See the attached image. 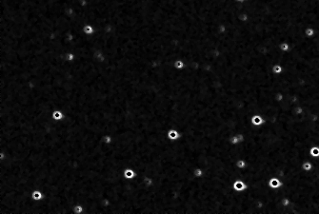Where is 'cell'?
<instances>
[{"label":"cell","instance_id":"cell-16","mask_svg":"<svg viewBox=\"0 0 319 214\" xmlns=\"http://www.w3.org/2000/svg\"><path fill=\"white\" fill-rule=\"evenodd\" d=\"M273 71L275 72V73H280V72L282 71V68L281 66H279V65H276V66H273Z\"/></svg>","mask_w":319,"mask_h":214},{"label":"cell","instance_id":"cell-10","mask_svg":"<svg viewBox=\"0 0 319 214\" xmlns=\"http://www.w3.org/2000/svg\"><path fill=\"white\" fill-rule=\"evenodd\" d=\"M204 175V169L200 166H197L194 169V176L196 177V178H201Z\"/></svg>","mask_w":319,"mask_h":214},{"label":"cell","instance_id":"cell-13","mask_svg":"<svg viewBox=\"0 0 319 214\" xmlns=\"http://www.w3.org/2000/svg\"><path fill=\"white\" fill-rule=\"evenodd\" d=\"M74 213L75 214H82L84 213V206L80 204H77L74 206Z\"/></svg>","mask_w":319,"mask_h":214},{"label":"cell","instance_id":"cell-7","mask_svg":"<svg viewBox=\"0 0 319 214\" xmlns=\"http://www.w3.org/2000/svg\"><path fill=\"white\" fill-rule=\"evenodd\" d=\"M64 117L65 114L61 110H54L52 113V118L55 121H62Z\"/></svg>","mask_w":319,"mask_h":214},{"label":"cell","instance_id":"cell-9","mask_svg":"<svg viewBox=\"0 0 319 214\" xmlns=\"http://www.w3.org/2000/svg\"><path fill=\"white\" fill-rule=\"evenodd\" d=\"M95 30L93 29V27L90 24H86L84 27H83V32L87 35H92L95 34Z\"/></svg>","mask_w":319,"mask_h":214},{"label":"cell","instance_id":"cell-5","mask_svg":"<svg viewBox=\"0 0 319 214\" xmlns=\"http://www.w3.org/2000/svg\"><path fill=\"white\" fill-rule=\"evenodd\" d=\"M123 176H124V178L126 180L132 181V180H133L136 177V173H135V171L133 169L127 168V169H124V171H123Z\"/></svg>","mask_w":319,"mask_h":214},{"label":"cell","instance_id":"cell-4","mask_svg":"<svg viewBox=\"0 0 319 214\" xmlns=\"http://www.w3.org/2000/svg\"><path fill=\"white\" fill-rule=\"evenodd\" d=\"M251 122H252V126H254V127H261V126H263L264 124H265V121H264L263 116L260 115V114H254L253 115L252 117V119H251Z\"/></svg>","mask_w":319,"mask_h":214},{"label":"cell","instance_id":"cell-1","mask_svg":"<svg viewBox=\"0 0 319 214\" xmlns=\"http://www.w3.org/2000/svg\"><path fill=\"white\" fill-rule=\"evenodd\" d=\"M233 190L237 191V192L245 191L248 188V185L242 179H236L233 184Z\"/></svg>","mask_w":319,"mask_h":214},{"label":"cell","instance_id":"cell-6","mask_svg":"<svg viewBox=\"0 0 319 214\" xmlns=\"http://www.w3.org/2000/svg\"><path fill=\"white\" fill-rule=\"evenodd\" d=\"M167 137L171 141H177L180 139V132L175 129H172L167 133Z\"/></svg>","mask_w":319,"mask_h":214},{"label":"cell","instance_id":"cell-12","mask_svg":"<svg viewBox=\"0 0 319 214\" xmlns=\"http://www.w3.org/2000/svg\"><path fill=\"white\" fill-rule=\"evenodd\" d=\"M173 67H175L176 70H182V69H184V67H185V62L182 59H177L175 61V63H173Z\"/></svg>","mask_w":319,"mask_h":214},{"label":"cell","instance_id":"cell-18","mask_svg":"<svg viewBox=\"0 0 319 214\" xmlns=\"http://www.w3.org/2000/svg\"><path fill=\"white\" fill-rule=\"evenodd\" d=\"M280 49L283 50H287L289 49V46H288V44H281L280 45Z\"/></svg>","mask_w":319,"mask_h":214},{"label":"cell","instance_id":"cell-3","mask_svg":"<svg viewBox=\"0 0 319 214\" xmlns=\"http://www.w3.org/2000/svg\"><path fill=\"white\" fill-rule=\"evenodd\" d=\"M269 187L271 188V190H278V188H280L282 187V185H283V183H282V181L277 178V177H271V178L269 180Z\"/></svg>","mask_w":319,"mask_h":214},{"label":"cell","instance_id":"cell-19","mask_svg":"<svg viewBox=\"0 0 319 214\" xmlns=\"http://www.w3.org/2000/svg\"><path fill=\"white\" fill-rule=\"evenodd\" d=\"M235 1H237V2H243V1H247V0H235Z\"/></svg>","mask_w":319,"mask_h":214},{"label":"cell","instance_id":"cell-14","mask_svg":"<svg viewBox=\"0 0 319 214\" xmlns=\"http://www.w3.org/2000/svg\"><path fill=\"white\" fill-rule=\"evenodd\" d=\"M247 166V161L244 160V159H238L236 161V168L237 169H245Z\"/></svg>","mask_w":319,"mask_h":214},{"label":"cell","instance_id":"cell-8","mask_svg":"<svg viewBox=\"0 0 319 214\" xmlns=\"http://www.w3.org/2000/svg\"><path fill=\"white\" fill-rule=\"evenodd\" d=\"M31 198H32V200H34L35 202L41 201L43 199V192L40 190H35L32 192Z\"/></svg>","mask_w":319,"mask_h":214},{"label":"cell","instance_id":"cell-2","mask_svg":"<svg viewBox=\"0 0 319 214\" xmlns=\"http://www.w3.org/2000/svg\"><path fill=\"white\" fill-rule=\"evenodd\" d=\"M244 140H245L244 134L237 133V134H234V135L230 137V144L233 145V146H236V145H239L244 142Z\"/></svg>","mask_w":319,"mask_h":214},{"label":"cell","instance_id":"cell-17","mask_svg":"<svg viewBox=\"0 0 319 214\" xmlns=\"http://www.w3.org/2000/svg\"><path fill=\"white\" fill-rule=\"evenodd\" d=\"M303 169H304V170H311V165L310 164V163H305V164L303 165Z\"/></svg>","mask_w":319,"mask_h":214},{"label":"cell","instance_id":"cell-15","mask_svg":"<svg viewBox=\"0 0 319 214\" xmlns=\"http://www.w3.org/2000/svg\"><path fill=\"white\" fill-rule=\"evenodd\" d=\"M311 153L313 156H319V148H313L311 150Z\"/></svg>","mask_w":319,"mask_h":214},{"label":"cell","instance_id":"cell-11","mask_svg":"<svg viewBox=\"0 0 319 214\" xmlns=\"http://www.w3.org/2000/svg\"><path fill=\"white\" fill-rule=\"evenodd\" d=\"M102 142L106 145H111L112 142H114V137H112L111 134H105L102 137Z\"/></svg>","mask_w":319,"mask_h":214}]
</instances>
